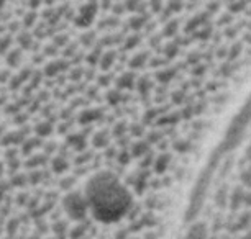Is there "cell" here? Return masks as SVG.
Wrapping results in <instances>:
<instances>
[{
    "label": "cell",
    "instance_id": "1",
    "mask_svg": "<svg viewBox=\"0 0 251 239\" xmlns=\"http://www.w3.org/2000/svg\"><path fill=\"white\" fill-rule=\"evenodd\" d=\"M0 171H2V166H0Z\"/></svg>",
    "mask_w": 251,
    "mask_h": 239
}]
</instances>
